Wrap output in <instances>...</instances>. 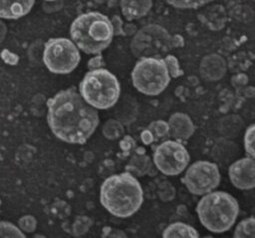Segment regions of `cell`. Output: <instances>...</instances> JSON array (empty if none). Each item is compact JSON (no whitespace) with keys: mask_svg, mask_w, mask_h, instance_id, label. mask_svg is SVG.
<instances>
[{"mask_svg":"<svg viewBox=\"0 0 255 238\" xmlns=\"http://www.w3.org/2000/svg\"><path fill=\"white\" fill-rule=\"evenodd\" d=\"M151 0H121V8L128 20L143 17L151 8Z\"/></svg>","mask_w":255,"mask_h":238,"instance_id":"cell-14","label":"cell"},{"mask_svg":"<svg viewBox=\"0 0 255 238\" xmlns=\"http://www.w3.org/2000/svg\"><path fill=\"white\" fill-rule=\"evenodd\" d=\"M244 147L247 154L255 159V123L248 126L245 131Z\"/></svg>","mask_w":255,"mask_h":238,"instance_id":"cell-20","label":"cell"},{"mask_svg":"<svg viewBox=\"0 0 255 238\" xmlns=\"http://www.w3.org/2000/svg\"><path fill=\"white\" fill-rule=\"evenodd\" d=\"M72 41L86 54H99L111 44L114 37L112 21L100 12L79 15L70 28Z\"/></svg>","mask_w":255,"mask_h":238,"instance_id":"cell-3","label":"cell"},{"mask_svg":"<svg viewBox=\"0 0 255 238\" xmlns=\"http://www.w3.org/2000/svg\"><path fill=\"white\" fill-rule=\"evenodd\" d=\"M220 179V172L216 163L198 160L186 169L182 182L190 193L204 195L215 189L219 185Z\"/></svg>","mask_w":255,"mask_h":238,"instance_id":"cell-9","label":"cell"},{"mask_svg":"<svg viewBox=\"0 0 255 238\" xmlns=\"http://www.w3.org/2000/svg\"><path fill=\"white\" fill-rule=\"evenodd\" d=\"M146 129L150 132L153 141H157V140L164 141L170 136L167 122H165L161 119L154 120V121L150 122Z\"/></svg>","mask_w":255,"mask_h":238,"instance_id":"cell-18","label":"cell"},{"mask_svg":"<svg viewBox=\"0 0 255 238\" xmlns=\"http://www.w3.org/2000/svg\"><path fill=\"white\" fill-rule=\"evenodd\" d=\"M43 61L51 73L69 74L78 67L81 55L72 40L51 38L45 43Z\"/></svg>","mask_w":255,"mask_h":238,"instance_id":"cell-7","label":"cell"},{"mask_svg":"<svg viewBox=\"0 0 255 238\" xmlns=\"http://www.w3.org/2000/svg\"><path fill=\"white\" fill-rule=\"evenodd\" d=\"M189 153L177 140H164L153 152V163L163 174L173 176L181 173L189 163Z\"/></svg>","mask_w":255,"mask_h":238,"instance_id":"cell-10","label":"cell"},{"mask_svg":"<svg viewBox=\"0 0 255 238\" xmlns=\"http://www.w3.org/2000/svg\"><path fill=\"white\" fill-rule=\"evenodd\" d=\"M45 1H57V0H45Z\"/></svg>","mask_w":255,"mask_h":238,"instance_id":"cell-29","label":"cell"},{"mask_svg":"<svg viewBox=\"0 0 255 238\" xmlns=\"http://www.w3.org/2000/svg\"><path fill=\"white\" fill-rule=\"evenodd\" d=\"M18 225L22 231L32 233L37 227V221L32 215H25L19 219Z\"/></svg>","mask_w":255,"mask_h":238,"instance_id":"cell-23","label":"cell"},{"mask_svg":"<svg viewBox=\"0 0 255 238\" xmlns=\"http://www.w3.org/2000/svg\"><path fill=\"white\" fill-rule=\"evenodd\" d=\"M164 62L167 66V69H168V72H169V75L173 78H176L178 77L179 75H181L182 73L179 71V65H178V62L177 60L174 58V56H166L164 59Z\"/></svg>","mask_w":255,"mask_h":238,"instance_id":"cell-25","label":"cell"},{"mask_svg":"<svg viewBox=\"0 0 255 238\" xmlns=\"http://www.w3.org/2000/svg\"><path fill=\"white\" fill-rule=\"evenodd\" d=\"M0 237H25L20 228L11 222L0 221Z\"/></svg>","mask_w":255,"mask_h":238,"instance_id":"cell-21","label":"cell"},{"mask_svg":"<svg viewBox=\"0 0 255 238\" xmlns=\"http://www.w3.org/2000/svg\"><path fill=\"white\" fill-rule=\"evenodd\" d=\"M236 238H253L255 237V217H248L240 221L233 234Z\"/></svg>","mask_w":255,"mask_h":238,"instance_id":"cell-17","label":"cell"},{"mask_svg":"<svg viewBox=\"0 0 255 238\" xmlns=\"http://www.w3.org/2000/svg\"><path fill=\"white\" fill-rule=\"evenodd\" d=\"M0 205H1V201H0Z\"/></svg>","mask_w":255,"mask_h":238,"instance_id":"cell-30","label":"cell"},{"mask_svg":"<svg viewBox=\"0 0 255 238\" xmlns=\"http://www.w3.org/2000/svg\"><path fill=\"white\" fill-rule=\"evenodd\" d=\"M228 175L232 184L243 190L255 187V159L243 157L234 161L228 169Z\"/></svg>","mask_w":255,"mask_h":238,"instance_id":"cell-11","label":"cell"},{"mask_svg":"<svg viewBox=\"0 0 255 238\" xmlns=\"http://www.w3.org/2000/svg\"><path fill=\"white\" fill-rule=\"evenodd\" d=\"M6 33H7V27H6L5 23L0 20V43L4 40Z\"/></svg>","mask_w":255,"mask_h":238,"instance_id":"cell-28","label":"cell"},{"mask_svg":"<svg viewBox=\"0 0 255 238\" xmlns=\"http://www.w3.org/2000/svg\"><path fill=\"white\" fill-rule=\"evenodd\" d=\"M112 24H113V27H114V34L118 35V34H121L123 32V29H122V21L121 19L116 16L113 18L112 20Z\"/></svg>","mask_w":255,"mask_h":238,"instance_id":"cell-27","label":"cell"},{"mask_svg":"<svg viewBox=\"0 0 255 238\" xmlns=\"http://www.w3.org/2000/svg\"><path fill=\"white\" fill-rule=\"evenodd\" d=\"M174 42L166 30L158 25H149L136 33L130 44V49L137 58H159L176 46Z\"/></svg>","mask_w":255,"mask_h":238,"instance_id":"cell-8","label":"cell"},{"mask_svg":"<svg viewBox=\"0 0 255 238\" xmlns=\"http://www.w3.org/2000/svg\"><path fill=\"white\" fill-rule=\"evenodd\" d=\"M104 65V62H103V59H102V56H96V57H93L92 59H90V61L88 62V68L89 70H96V69H100L102 66Z\"/></svg>","mask_w":255,"mask_h":238,"instance_id":"cell-26","label":"cell"},{"mask_svg":"<svg viewBox=\"0 0 255 238\" xmlns=\"http://www.w3.org/2000/svg\"><path fill=\"white\" fill-rule=\"evenodd\" d=\"M164 238H197L199 237L198 232L192 226L183 222H174L169 224L162 232Z\"/></svg>","mask_w":255,"mask_h":238,"instance_id":"cell-15","label":"cell"},{"mask_svg":"<svg viewBox=\"0 0 255 238\" xmlns=\"http://www.w3.org/2000/svg\"><path fill=\"white\" fill-rule=\"evenodd\" d=\"M47 121L52 132L68 143H85L100 121L97 109L73 88L58 92L47 101Z\"/></svg>","mask_w":255,"mask_h":238,"instance_id":"cell-1","label":"cell"},{"mask_svg":"<svg viewBox=\"0 0 255 238\" xmlns=\"http://www.w3.org/2000/svg\"><path fill=\"white\" fill-rule=\"evenodd\" d=\"M133 87L147 96H156L168 86L170 75L163 59L155 57L139 58L131 72Z\"/></svg>","mask_w":255,"mask_h":238,"instance_id":"cell-6","label":"cell"},{"mask_svg":"<svg viewBox=\"0 0 255 238\" xmlns=\"http://www.w3.org/2000/svg\"><path fill=\"white\" fill-rule=\"evenodd\" d=\"M35 0H0V18L19 19L27 15Z\"/></svg>","mask_w":255,"mask_h":238,"instance_id":"cell-13","label":"cell"},{"mask_svg":"<svg viewBox=\"0 0 255 238\" xmlns=\"http://www.w3.org/2000/svg\"><path fill=\"white\" fill-rule=\"evenodd\" d=\"M174 188L173 186L165 181V182H162L158 188V194H159V197L163 200V201H169L171 200L173 197H174Z\"/></svg>","mask_w":255,"mask_h":238,"instance_id":"cell-24","label":"cell"},{"mask_svg":"<svg viewBox=\"0 0 255 238\" xmlns=\"http://www.w3.org/2000/svg\"><path fill=\"white\" fill-rule=\"evenodd\" d=\"M212 0H166L168 4L179 9H194L209 3Z\"/></svg>","mask_w":255,"mask_h":238,"instance_id":"cell-22","label":"cell"},{"mask_svg":"<svg viewBox=\"0 0 255 238\" xmlns=\"http://www.w3.org/2000/svg\"><path fill=\"white\" fill-rule=\"evenodd\" d=\"M79 92L83 99L92 107L107 110L119 101L121 87L114 74L106 69L89 71L79 85Z\"/></svg>","mask_w":255,"mask_h":238,"instance_id":"cell-5","label":"cell"},{"mask_svg":"<svg viewBox=\"0 0 255 238\" xmlns=\"http://www.w3.org/2000/svg\"><path fill=\"white\" fill-rule=\"evenodd\" d=\"M169 135L175 140H186L195 131V125L191 119L184 113L172 114L167 121Z\"/></svg>","mask_w":255,"mask_h":238,"instance_id":"cell-12","label":"cell"},{"mask_svg":"<svg viewBox=\"0 0 255 238\" xmlns=\"http://www.w3.org/2000/svg\"><path fill=\"white\" fill-rule=\"evenodd\" d=\"M150 167V160L147 155L144 153H135L128 164L127 165L128 170L131 171V174L134 173L136 175L145 174Z\"/></svg>","mask_w":255,"mask_h":238,"instance_id":"cell-16","label":"cell"},{"mask_svg":"<svg viewBox=\"0 0 255 238\" xmlns=\"http://www.w3.org/2000/svg\"><path fill=\"white\" fill-rule=\"evenodd\" d=\"M100 201L114 216L127 218L133 215L143 201L142 188L129 172L109 176L101 186Z\"/></svg>","mask_w":255,"mask_h":238,"instance_id":"cell-2","label":"cell"},{"mask_svg":"<svg viewBox=\"0 0 255 238\" xmlns=\"http://www.w3.org/2000/svg\"><path fill=\"white\" fill-rule=\"evenodd\" d=\"M124 126L117 119H109L103 125V134L108 139H117L124 134Z\"/></svg>","mask_w":255,"mask_h":238,"instance_id":"cell-19","label":"cell"},{"mask_svg":"<svg viewBox=\"0 0 255 238\" xmlns=\"http://www.w3.org/2000/svg\"><path fill=\"white\" fill-rule=\"evenodd\" d=\"M196 212L201 224L210 232L223 233L235 223L239 205L237 200L224 191L206 193L198 202Z\"/></svg>","mask_w":255,"mask_h":238,"instance_id":"cell-4","label":"cell"}]
</instances>
